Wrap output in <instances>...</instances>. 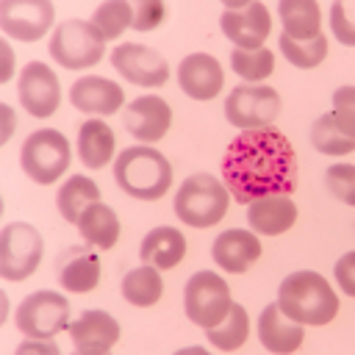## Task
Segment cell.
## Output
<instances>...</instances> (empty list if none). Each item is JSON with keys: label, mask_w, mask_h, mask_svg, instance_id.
Instances as JSON below:
<instances>
[{"label": "cell", "mask_w": 355, "mask_h": 355, "mask_svg": "<svg viewBox=\"0 0 355 355\" xmlns=\"http://www.w3.org/2000/svg\"><path fill=\"white\" fill-rule=\"evenodd\" d=\"M164 17H166V6L161 0H139L133 6V25L130 28L139 33H150L164 22Z\"/></svg>", "instance_id": "obj_37"}, {"label": "cell", "mask_w": 355, "mask_h": 355, "mask_svg": "<svg viewBox=\"0 0 355 355\" xmlns=\"http://www.w3.org/2000/svg\"><path fill=\"white\" fill-rule=\"evenodd\" d=\"M219 28L233 50H261L272 33V14L261 0H250L241 11H222Z\"/></svg>", "instance_id": "obj_15"}, {"label": "cell", "mask_w": 355, "mask_h": 355, "mask_svg": "<svg viewBox=\"0 0 355 355\" xmlns=\"http://www.w3.org/2000/svg\"><path fill=\"white\" fill-rule=\"evenodd\" d=\"M324 186L338 202L355 208V164H347V161L330 164L324 169Z\"/></svg>", "instance_id": "obj_34"}, {"label": "cell", "mask_w": 355, "mask_h": 355, "mask_svg": "<svg viewBox=\"0 0 355 355\" xmlns=\"http://www.w3.org/2000/svg\"><path fill=\"white\" fill-rule=\"evenodd\" d=\"M0 144H8L11 136H14V128H17V119H14V108L8 103H0Z\"/></svg>", "instance_id": "obj_41"}, {"label": "cell", "mask_w": 355, "mask_h": 355, "mask_svg": "<svg viewBox=\"0 0 355 355\" xmlns=\"http://www.w3.org/2000/svg\"><path fill=\"white\" fill-rule=\"evenodd\" d=\"M0 31L17 42H39L55 31V8L50 0H0Z\"/></svg>", "instance_id": "obj_11"}, {"label": "cell", "mask_w": 355, "mask_h": 355, "mask_svg": "<svg viewBox=\"0 0 355 355\" xmlns=\"http://www.w3.org/2000/svg\"><path fill=\"white\" fill-rule=\"evenodd\" d=\"M50 58L64 69H89L105 55V39L89 19H64L47 42Z\"/></svg>", "instance_id": "obj_7"}, {"label": "cell", "mask_w": 355, "mask_h": 355, "mask_svg": "<svg viewBox=\"0 0 355 355\" xmlns=\"http://www.w3.org/2000/svg\"><path fill=\"white\" fill-rule=\"evenodd\" d=\"M178 86L191 100H214L222 94L225 69L211 53H189L178 64Z\"/></svg>", "instance_id": "obj_18"}, {"label": "cell", "mask_w": 355, "mask_h": 355, "mask_svg": "<svg viewBox=\"0 0 355 355\" xmlns=\"http://www.w3.org/2000/svg\"><path fill=\"white\" fill-rule=\"evenodd\" d=\"M255 333H258L261 347L266 352H272V355H291L305 341V327L297 324V322H291L288 316H283V311L277 308V302H269L258 313Z\"/></svg>", "instance_id": "obj_20"}, {"label": "cell", "mask_w": 355, "mask_h": 355, "mask_svg": "<svg viewBox=\"0 0 355 355\" xmlns=\"http://www.w3.org/2000/svg\"><path fill=\"white\" fill-rule=\"evenodd\" d=\"M72 164V147L67 136L55 128H39L25 136L19 147V166L36 186H53L67 175Z\"/></svg>", "instance_id": "obj_5"}, {"label": "cell", "mask_w": 355, "mask_h": 355, "mask_svg": "<svg viewBox=\"0 0 355 355\" xmlns=\"http://www.w3.org/2000/svg\"><path fill=\"white\" fill-rule=\"evenodd\" d=\"M205 338L219 352H236V349H241L247 344V338H250V316H247L244 305L233 302L227 319L222 324L205 330Z\"/></svg>", "instance_id": "obj_29"}, {"label": "cell", "mask_w": 355, "mask_h": 355, "mask_svg": "<svg viewBox=\"0 0 355 355\" xmlns=\"http://www.w3.org/2000/svg\"><path fill=\"white\" fill-rule=\"evenodd\" d=\"M100 283V258L89 247H72L58 258V286L69 294L94 291Z\"/></svg>", "instance_id": "obj_23"}, {"label": "cell", "mask_w": 355, "mask_h": 355, "mask_svg": "<svg viewBox=\"0 0 355 355\" xmlns=\"http://www.w3.org/2000/svg\"><path fill=\"white\" fill-rule=\"evenodd\" d=\"M44 255V239L31 222H8L0 230V277L8 283L28 280Z\"/></svg>", "instance_id": "obj_10"}, {"label": "cell", "mask_w": 355, "mask_h": 355, "mask_svg": "<svg viewBox=\"0 0 355 355\" xmlns=\"http://www.w3.org/2000/svg\"><path fill=\"white\" fill-rule=\"evenodd\" d=\"M333 108H330V116L336 122V128L355 141V86H338L333 92Z\"/></svg>", "instance_id": "obj_36"}, {"label": "cell", "mask_w": 355, "mask_h": 355, "mask_svg": "<svg viewBox=\"0 0 355 355\" xmlns=\"http://www.w3.org/2000/svg\"><path fill=\"white\" fill-rule=\"evenodd\" d=\"M111 67L133 86L141 89H158L169 80V64L166 58L147 47V44H136V42H122L111 50Z\"/></svg>", "instance_id": "obj_13"}, {"label": "cell", "mask_w": 355, "mask_h": 355, "mask_svg": "<svg viewBox=\"0 0 355 355\" xmlns=\"http://www.w3.org/2000/svg\"><path fill=\"white\" fill-rule=\"evenodd\" d=\"M222 183L241 205L269 194H291L297 189V153L277 128L241 130L222 155Z\"/></svg>", "instance_id": "obj_1"}, {"label": "cell", "mask_w": 355, "mask_h": 355, "mask_svg": "<svg viewBox=\"0 0 355 355\" xmlns=\"http://www.w3.org/2000/svg\"><path fill=\"white\" fill-rule=\"evenodd\" d=\"M172 164L153 144H130L114 158L116 186L141 202H155L172 189Z\"/></svg>", "instance_id": "obj_3"}, {"label": "cell", "mask_w": 355, "mask_h": 355, "mask_svg": "<svg viewBox=\"0 0 355 355\" xmlns=\"http://www.w3.org/2000/svg\"><path fill=\"white\" fill-rule=\"evenodd\" d=\"M17 61H14V50L8 39H0V83H8L14 78Z\"/></svg>", "instance_id": "obj_40"}, {"label": "cell", "mask_w": 355, "mask_h": 355, "mask_svg": "<svg viewBox=\"0 0 355 355\" xmlns=\"http://www.w3.org/2000/svg\"><path fill=\"white\" fill-rule=\"evenodd\" d=\"M311 144H313V150L322 153V155H349V153L355 150V141L347 139V136L336 128L330 111L313 119V125H311Z\"/></svg>", "instance_id": "obj_33"}, {"label": "cell", "mask_w": 355, "mask_h": 355, "mask_svg": "<svg viewBox=\"0 0 355 355\" xmlns=\"http://www.w3.org/2000/svg\"><path fill=\"white\" fill-rule=\"evenodd\" d=\"M122 122L139 144L155 147V141H161L172 128V108L161 94H141L125 105Z\"/></svg>", "instance_id": "obj_14"}, {"label": "cell", "mask_w": 355, "mask_h": 355, "mask_svg": "<svg viewBox=\"0 0 355 355\" xmlns=\"http://www.w3.org/2000/svg\"><path fill=\"white\" fill-rule=\"evenodd\" d=\"M72 355H80V352H72Z\"/></svg>", "instance_id": "obj_44"}, {"label": "cell", "mask_w": 355, "mask_h": 355, "mask_svg": "<svg viewBox=\"0 0 355 355\" xmlns=\"http://www.w3.org/2000/svg\"><path fill=\"white\" fill-rule=\"evenodd\" d=\"M333 275H336V286L341 288V294H347V297L355 300V250L344 252V255L336 261Z\"/></svg>", "instance_id": "obj_38"}, {"label": "cell", "mask_w": 355, "mask_h": 355, "mask_svg": "<svg viewBox=\"0 0 355 355\" xmlns=\"http://www.w3.org/2000/svg\"><path fill=\"white\" fill-rule=\"evenodd\" d=\"M78 158L86 169H103L116 158V139L105 119H86L78 128Z\"/></svg>", "instance_id": "obj_24"}, {"label": "cell", "mask_w": 355, "mask_h": 355, "mask_svg": "<svg viewBox=\"0 0 355 355\" xmlns=\"http://www.w3.org/2000/svg\"><path fill=\"white\" fill-rule=\"evenodd\" d=\"M230 308H233L230 286L225 283V277L219 272L200 269L186 280V286H183V311H186L191 324H197L202 330H211V327H216L227 319Z\"/></svg>", "instance_id": "obj_8"}, {"label": "cell", "mask_w": 355, "mask_h": 355, "mask_svg": "<svg viewBox=\"0 0 355 355\" xmlns=\"http://www.w3.org/2000/svg\"><path fill=\"white\" fill-rule=\"evenodd\" d=\"M122 297L128 305L133 308H153L161 297H164V277L155 266H133L130 272H125L122 277Z\"/></svg>", "instance_id": "obj_28"}, {"label": "cell", "mask_w": 355, "mask_h": 355, "mask_svg": "<svg viewBox=\"0 0 355 355\" xmlns=\"http://www.w3.org/2000/svg\"><path fill=\"white\" fill-rule=\"evenodd\" d=\"M330 31L344 47H355V0L330 3Z\"/></svg>", "instance_id": "obj_35"}, {"label": "cell", "mask_w": 355, "mask_h": 355, "mask_svg": "<svg viewBox=\"0 0 355 355\" xmlns=\"http://www.w3.org/2000/svg\"><path fill=\"white\" fill-rule=\"evenodd\" d=\"M263 252L261 239L250 227H227L211 244L214 263L227 275H244Z\"/></svg>", "instance_id": "obj_19"}, {"label": "cell", "mask_w": 355, "mask_h": 355, "mask_svg": "<svg viewBox=\"0 0 355 355\" xmlns=\"http://www.w3.org/2000/svg\"><path fill=\"white\" fill-rule=\"evenodd\" d=\"M297 222V202L291 194L258 197L247 205V225L255 236H283Z\"/></svg>", "instance_id": "obj_21"}, {"label": "cell", "mask_w": 355, "mask_h": 355, "mask_svg": "<svg viewBox=\"0 0 355 355\" xmlns=\"http://www.w3.org/2000/svg\"><path fill=\"white\" fill-rule=\"evenodd\" d=\"M69 103L75 111L86 114L89 119H103L108 114L122 111L125 105V92L116 80L103 78V75H83L69 86Z\"/></svg>", "instance_id": "obj_17"}, {"label": "cell", "mask_w": 355, "mask_h": 355, "mask_svg": "<svg viewBox=\"0 0 355 355\" xmlns=\"http://www.w3.org/2000/svg\"><path fill=\"white\" fill-rule=\"evenodd\" d=\"M17 97L28 116L47 119L61 105V83L53 67L44 61H28L17 78Z\"/></svg>", "instance_id": "obj_12"}, {"label": "cell", "mask_w": 355, "mask_h": 355, "mask_svg": "<svg viewBox=\"0 0 355 355\" xmlns=\"http://www.w3.org/2000/svg\"><path fill=\"white\" fill-rule=\"evenodd\" d=\"M283 111V97L269 83H239L225 97V119L239 130L275 128Z\"/></svg>", "instance_id": "obj_9"}, {"label": "cell", "mask_w": 355, "mask_h": 355, "mask_svg": "<svg viewBox=\"0 0 355 355\" xmlns=\"http://www.w3.org/2000/svg\"><path fill=\"white\" fill-rule=\"evenodd\" d=\"M230 200L233 197H230L227 186L222 183V178H214L208 172H194V175L183 178V183L178 186L172 211H175L178 222L205 230L225 219Z\"/></svg>", "instance_id": "obj_4"}, {"label": "cell", "mask_w": 355, "mask_h": 355, "mask_svg": "<svg viewBox=\"0 0 355 355\" xmlns=\"http://www.w3.org/2000/svg\"><path fill=\"white\" fill-rule=\"evenodd\" d=\"M78 233L80 239L86 241V247H94V250H111L116 241H119V233H122V225H119V216L111 205H105L103 200L100 202H92L80 219H78Z\"/></svg>", "instance_id": "obj_25"}, {"label": "cell", "mask_w": 355, "mask_h": 355, "mask_svg": "<svg viewBox=\"0 0 355 355\" xmlns=\"http://www.w3.org/2000/svg\"><path fill=\"white\" fill-rule=\"evenodd\" d=\"M277 17L288 39L308 42L322 33V8L316 0H280Z\"/></svg>", "instance_id": "obj_26"}, {"label": "cell", "mask_w": 355, "mask_h": 355, "mask_svg": "<svg viewBox=\"0 0 355 355\" xmlns=\"http://www.w3.org/2000/svg\"><path fill=\"white\" fill-rule=\"evenodd\" d=\"M69 300L61 291L39 288L22 297V302L14 311V324L25 338H39V341H53L58 333L69 330Z\"/></svg>", "instance_id": "obj_6"}, {"label": "cell", "mask_w": 355, "mask_h": 355, "mask_svg": "<svg viewBox=\"0 0 355 355\" xmlns=\"http://www.w3.org/2000/svg\"><path fill=\"white\" fill-rule=\"evenodd\" d=\"M92 202H100V186L86 175H69L55 191V208L69 225H78L80 214Z\"/></svg>", "instance_id": "obj_27"}, {"label": "cell", "mask_w": 355, "mask_h": 355, "mask_svg": "<svg viewBox=\"0 0 355 355\" xmlns=\"http://www.w3.org/2000/svg\"><path fill=\"white\" fill-rule=\"evenodd\" d=\"M67 333H69V341H72L75 352H80V355H111L114 344L122 336V327L108 311L92 308V311H83L78 319H72Z\"/></svg>", "instance_id": "obj_16"}, {"label": "cell", "mask_w": 355, "mask_h": 355, "mask_svg": "<svg viewBox=\"0 0 355 355\" xmlns=\"http://www.w3.org/2000/svg\"><path fill=\"white\" fill-rule=\"evenodd\" d=\"M14 355H61L55 341H39V338H25L17 344Z\"/></svg>", "instance_id": "obj_39"}, {"label": "cell", "mask_w": 355, "mask_h": 355, "mask_svg": "<svg viewBox=\"0 0 355 355\" xmlns=\"http://www.w3.org/2000/svg\"><path fill=\"white\" fill-rule=\"evenodd\" d=\"M277 308L302 327H324L338 316V294L330 280L313 269H297L277 286Z\"/></svg>", "instance_id": "obj_2"}, {"label": "cell", "mask_w": 355, "mask_h": 355, "mask_svg": "<svg viewBox=\"0 0 355 355\" xmlns=\"http://www.w3.org/2000/svg\"><path fill=\"white\" fill-rule=\"evenodd\" d=\"M172 355H211L205 347H180V349H175Z\"/></svg>", "instance_id": "obj_42"}, {"label": "cell", "mask_w": 355, "mask_h": 355, "mask_svg": "<svg viewBox=\"0 0 355 355\" xmlns=\"http://www.w3.org/2000/svg\"><path fill=\"white\" fill-rule=\"evenodd\" d=\"M89 22L103 33L105 42L119 39L133 25V6L128 0H105L92 11Z\"/></svg>", "instance_id": "obj_30"}, {"label": "cell", "mask_w": 355, "mask_h": 355, "mask_svg": "<svg viewBox=\"0 0 355 355\" xmlns=\"http://www.w3.org/2000/svg\"><path fill=\"white\" fill-rule=\"evenodd\" d=\"M230 69L241 78V83H263L275 72V53L269 47L261 50H233Z\"/></svg>", "instance_id": "obj_32"}, {"label": "cell", "mask_w": 355, "mask_h": 355, "mask_svg": "<svg viewBox=\"0 0 355 355\" xmlns=\"http://www.w3.org/2000/svg\"><path fill=\"white\" fill-rule=\"evenodd\" d=\"M139 258L147 266H155L158 272L175 269L186 258V236L172 225H158L147 230V236L139 244Z\"/></svg>", "instance_id": "obj_22"}, {"label": "cell", "mask_w": 355, "mask_h": 355, "mask_svg": "<svg viewBox=\"0 0 355 355\" xmlns=\"http://www.w3.org/2000/svg\"><path fill=\"white\" fill-rule=\"evenodd\" d=\"M277 44H280L283 58L297 69H316L327 58V36L324 33H319L316 39H308V42H297V39H288L286 33H280Z\"/></svg>", "instance_id": "obj_31"}, {"label": "cell", "mask_w": 355, "mask_h": 355, "mask_svg": "<svg viewBox=\"0 0 355 355\" xmlns=\"http://www.w3.org/2000/svg\"><path fill=\"white\" fill-rule=\"evenodd\" d=\"M247 6H250V0H225V11H241Z\"/></svg>", "instance_id": "obj_43"}]
</instances>
